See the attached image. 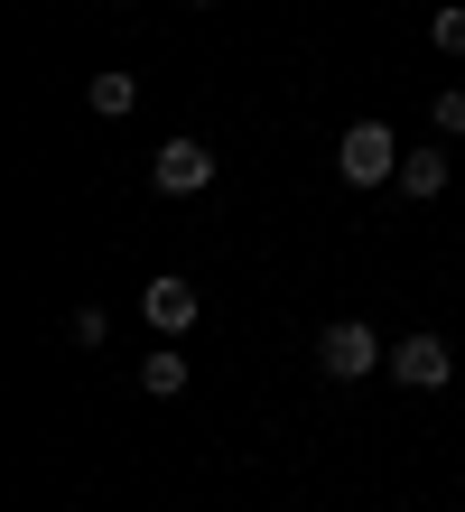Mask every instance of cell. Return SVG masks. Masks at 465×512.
Returning a JSON list of instances; mask_svg holds the SVG:
<instances>
[{
    "instance_id": "obj_1",
    "label": "cell",
    "mask_w": 465,
    "mask_h": 512,
    "mask_svg": "<svg viewBox=\"0 0 465 512\" xmlns=\"http://www.w3.org/2000/svg\"><path fill=\"white\" fill-rule=\"evenodd\" d=\"M391 354H382V336H372L363 317H335V326H317V373L326 382H363V373H382Z\"/></svg>"
},
{
    "instance_id": "obj_2",
    "label": "cell",
    "mask_w": 465,
    "mask_h": 512,
    "mask_svg": "<svg viewBox=\"0 0 465 512\" xmlns=\"http://www.w3.org/2000/svg\"><path fill=\"white\" fill-rule=\"evenodd\" d=\"M335 177H345V187H382V177H400V140H391V122H354L345 140H335Z\"/></svg>"
},
{
    "instance_id": "obj_3",
    "label": "cell",
    "mask_w": 465,
    "mask_h": 512,
    "mask_svg": "<svg viewBox=\"0 0 465 512\" xmlns=\"http://www.w3.org/2000/svg\"><path fill=\"white\" fill-rule=\"evenodd\" d=\"M400 391H447L456 382V354H447V336H428V326H419V336H400L391 345V364H382Z\"/></svg>"
},
{
    "instance_id": "obj_4",
    "label": "cell",
    "mask_w": 465,
    "mask_h": 512,
    "mask_svg": "<svg viewBox=\"0 0 465 512\" xmlns=\"http://www.w3.org/2000/svg\"><path fill=\"white\" fill-rule=\"evenodd\" d=\"M149 177H159V196H205L214 187V149L205 140H159V159H149Z\"/></svg>"
},
{
    "instance_id": "obj_5",
    "label": "cell",
    "mask_w": 465,
    "mask_h": 512,
    "mask_svg": "<svg viewBox=\"0 0 465 512\" xmlns=\"http://www.w3.org/2000/svg\"><path fill=\"white\" fill-rule=\"evenodd\" d=\"M140 317L159 326V336H186V326L205 317V298H196V280H177V270H159V280L140 289Z\"/></svg>"
},
{
    "instance_id": "obj_6",
    "label": "cell",
    "mask_w": 465,
    "mask_h": 512,
    "mask_svg": "<svg viewBox=\"0 0 465 512\" xmlns=\"http://www.w3.org/2000/svg\"><path fill=\"white\" fill-rule=\"evenodd\" d=\"M391 187L410 196V205H428V196L447 187V149H400V177H391Z\"/></svg>"
},
{
    "instance_id": "obj_7",
    "label": "cell",
    "mask_w": 465,
    "mask_h": 512,
    "mask_svg": "<svg viewBox=\"0 0 465 512\" xmlns=\"http://www.w3.org/2000/svg\"><path fill=\"white\" fill-rule=\"evenodd\" d=\"M140 391H149V401H168V391H186V354H177V345L140 354Z\"/></svg>"
},
{
    "instance_id": "obj_8",
    "label": "cell",
    "mask_w": 465,
    "mask_h": 512,
    "mask_svg": "<svg viewBox=\"0 0 465 512\" xmlns=\"http://www.w3.org/2000/svg\"><path fill=\"white\" fill-rule=\"evenodd\" d=\"M93 112H103V122L140 112V75H93Z\"/></svg>"
},
{
    "instance_id": "obj_9",
    "label": "cell",
    "mask_w": 465,
    "mask_h": 512,
    "mask_svg": "<svg viewBox=\"0 0 465 512\" xmlns=\"http://www.w3.org/2000/svg\"><path fill=\"white\" fill-rule=\"evenodd\" d=\"M428 47H438V56H465V0L428 10Z\"/></svg>"
},
{
    "instance_id": "obj_10",
    "label": "cell",
    "mask_w": 465,
    "mask_h": 512,
    "mask_svg": "<svg viewBox=\"0 0 465 512\" xmlns=\"http://www.w3.org/2000/svg\"><path fill=\"white\" fill-rule=\"evenodd\" d=\"M438 131H447V140L465 131V84H447V94H438Z\"/></svg>"
},
{
    "instance_id": "obj_11",
    "label": "cell",
    "mask_w": 465,
    "mask_h": 512,
    "mask_svg": "<svg viewBox=\"0 0 465 512\" xmlns=\"http://www.w3.org/2000/svg\"><path fill=\"white\" fill-rule=\"evenodd\" d=\"M196 10H214V0H196Z\"/></svg>"
}]
</instances>
